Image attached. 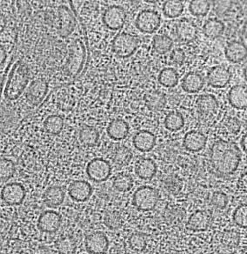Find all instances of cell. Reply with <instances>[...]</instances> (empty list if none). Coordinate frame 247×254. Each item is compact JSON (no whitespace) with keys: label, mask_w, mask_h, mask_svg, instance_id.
<instances>
[{"label":"cell","mask_w":247,"mask_h":254,"mask_svg":"<svg viewBox=\"0 0 247 254\" xmlns=\"http://www.w3.org/2000/svg\"><path fill=\"white\" fill-rule=\"evenodd\" d=\"M86 173L89 178L95 182H103L107 180L112 173V167L106 159H92L86 167Z\"/></svg>","instance_id":"8"},{"label":"cell","mask_w":247,"mask_h":254,"mask_svg":"<svg viewBox=\"0 0 247 254\" xmlns=\"http://www.w3.org/2000/svg\"><path fill=\"white\" fill-rule=\"evenodd\" d=\"M138 47V39L137 37L127 32H120L117 34L112 44L113 53L120 58L131 57Z\"/></svg>","instance_id":"5"},{"label":"cell","mask_w":247,"mask_h":254,"mask_svg":"<svg viewBox=\"0 0 247 254\" xmlns=\"http://www.w3.org/2000/svg\"><path fill=\"white\" fill-rule=\"evenodd\" d=\"M247 206L246 204L238 206L235 211L233 212V222L236 224L237 226L247 228Z\"/></svg>","instance_id":"42"},{"label":"cell","mask_w":247,"mask_h":254,"mask_svg":"<svg viewBox=\"0 0 247 254\" xmlns=\"http://www.w3.org/2000/svg\"><path fill=\"white\" fill-rule=\"evenodd\" d=\"M225 55L230 62H241L247 58V46L239 41H232L226 46Z\"/></svg>","instance_id":"21"},{"label":"cell","mask_w":247,"mask_h":254,"mask_svg":"<svg viewBox=\"0 0 247 254\" xmlns=\"http://www.w3.org/2000/svg\"><path fill=\"white\" fill-rule=\"evenodd\" d=\"M198 27L193 22L189 19H180L176 25L177 38L183 43H190L194 41L198 36Z\"/></svg>","instance_id":"13"},{"label":"cell","mask_w":247,"mask_h":254,"mask_svg":"<svg viewBox=\"0 0 247 254\" xmlns=\"http://www.w3.org/2000/svg\"><path fill=\"white\" fill-rule=\"evenodd\" d=\"M212 204L215 208L223 210L226 208L228 205V198L224 192L221 191H216L212 194L211 198Z\"/></svg>","instance_id":"44"},{"label":"cell","mask_w":247,"mask_h":254,"mask_svg":"<svg viewBox=\"0 0 247 254\" xmlns=\"http://www.w3.org/2000/svg\"><path fill=\"white\" fill-rule=\"evenodd\" d=\"M16 167L12 160L0 159V180H8L14 175Z\"/></svg>","instance_id":"39"},{"label":"cell","mask_w":247,"mask_h":254,"mask_svg":"<svg viewBox=\"0 0 247 254\" xmlns=\"http://www.w3.org/2000/svg\"><path fill=\"white\" fill-rule=\"evenodd\" d=\"M147 3H152V4H155V1H146Z\"/></svg>","instance_id":"51"},{"label":"cell","mask_w":247,"mask_h":254,"mask_svg":"<svg viewBox=\"0 0 247 254\" xmlns=\"http://www.w3.org/2000/svg\"><path fill=\"white\" fill-rule=\"evenodd\" d=\"M56 248L60 254H73L77 245L71 237H63L57 241Z\"/></svg>","instance_id":"38"},{"label":"cell","mask_w":247,"mask_h":254,"mask_svg":"<svg viewBox=\"0 0 247 254\" xmlns=\"http://www.w3.org/2000/svg\"><path fill=\"white\" fill-rule=\"evenodd\" d=\"M173 40L167 35H157L153 38L152 46L156 53L165 54L173 47Z\"/></svg>","instance_id":"35"},{"label":"cell","mask_w":247,"mask_h":254,"mask_svg":"<svg viewBox=\"0 0 247 254\" xmlns=\"http://www.w3.org/2000/svg\"><path fill=\"white\" fill-rule=\"evenodd\" d=\"M212 217L205 211L193 212L188 219L187 227L193 232H204L211 225Z\"/></svg>","instance_id":"18"},{"label":"cell","mask_w":247,"mask_h":254,"mask_svg":"<svg viewBox=\"0 0 247 254\" xmlns=\"http://www.w3.org/2000/svg\"><path fill=\"white\" fill-rule=\"evenodd\" d=\"M109 247V240L106 234L101 232L91 233L85 239L86 250L92 254H102L106 253Z\"/></svg>","instance_id":"12"},{"label":"cell","mask_w":247,"mask_h":254,"mask_svg":"<svg viewBox=\"0 0 247 254\" xmlns=\"http://www.w3.org/2000/svg\"><path fill=\"white\" fill-rule=\"evenodd\" d=\"M106 131H107L108 136L112 139L120 141L127 137L128 133H129V126H128L127 122H125L124 120L118 119V120H114L112 122H110Z\"/></svg>","instance_id":"20"},{"label":"cell","mask_w":247,"mask_h":254,"mask_svg":"<svg viewBox=\"0 0 247 254\" xmlns=\"http://www.w3.org/2000/svg\"><path fill=\"white\" fill-rule=\"evenodd\" d=\"M132 159V152L125 146H120L117 149L113 156V161L120 166H125L131 163Z\"/></svg>","instance_id":"37"},{"label":"cell","mask_w":247,"mask_h":254,"mask_svg":"<svg viewBox=\"0 0 247 254\" xmlns=\"http://www.w3.org/2000/svg\"><path fill=\"white\" fill-rule=\"evenodd\" d=\"M86 60V48L81 39H75L69 48V57L64 65L65 73L71 78H77L81 73Z\"/></svg>","instance_id":"3"},{"label":"cell","mask_w":247,"mask_h":254,"mask_svg":"<svg viewBox=\"0 0 247 254\" xmlns=\"http://www.w3.org/2000/svg\"><path fill=\"white\" fill-rule=\"evenodd\" d=\"M99 139V131L94 127L85 126L79 131V140L84 145L92 146L98 143Z\"/></svg>","instance_id":"32"},{"label":"cell","mask_w":247,"mask_h":254,"mask_svg":"<svg viewBox=\"0 0 247 254\" xmlns=\"http://www.w3.org/2000/svg\"><path fill=\"white\" fill-rule=\"evenodd\" d=\"M48 92V85L44 79H37L30 85L26 98L32 106H39L46 98Z\"/></svg>","instance_id":"16"},{"label":"cell","mask_w":247,"mask_h":254,"mask_svg":"<svg viewBox=\"0 0 247 254\" xmlns=\"http://www.w3.org/2000/svg\"><path fill=\"white\" fill-rule=\"evenodd\" d=\"M159 200V191L149 186L138 187L133 195V205L142 212L153 210L158 205Z\"/></svg>","instance_id":"4"},{"label":"cell","mask_w":247,"mask_h":254,"mask_svg":"<svg viewBox=\"0 0 247 254\" xmlns=\"http://www.w3.org/2000/svg\"><path fill=\"white\" fill-rule=\"evenodd\" d=\"M59 15V30L58 32L61 38H67L74 32L77 21L72 11L65 5L58 8Z\"/></svg>","instance_id":"9"},{"label":"cell","mask_w":247,"mask_h":254,"mask_svg":"<svg viewBox=\"0 0 247 254\" xmlns=\"http://www.w3.org/2000/svg\"><path fill=\"white\" fill-rule=\"evenodd\" d=\"M165 187H166L168 192L173 193V194H177L181 188V183H180V180L177 177L167 178L165 181Z\"/></svg>","instance_id":"45"},{"label":"cell","mask_w":247,"mask_h":254,"mask_svg":"<svg viewBox=\"0 0 247 254\" xmlns=\"http://www.w3.org/2000/svg\"><path fill=\"white\" fill-rule=\"evenodd\" d=\"M196 108L204 120H208L218 113L219 104L215 96L207 93L198 97L196 101Z\"/></svg>","instance_id":"11"},{"label":"cell","mask_w":247,"mask_h":254,"mask_svg":"<svg viewBox=\"0 0 247 254\" xmlns=\"http://www.w3.org/2000/svg\"><path fill=\"white\" fill-rule=\"evenodd\" d=\"M44 128L49 134H60L64 128V120L60 115H50L45 120Z\"/></svg>","instance_id":"29"},{"label":"cell","mask_w":247,"mask_h":254,"mask_svg":"<svg viewBox=\"0 0 247 254\" xmlns=\"http://www.w3.org/2000/svg\"><path fill=\"white\" fill-rule=\"evenodd\" d=\"M26 195L25 188L20 183L13 182L4 186L1 191V198L3 201L9 205H21Z\"/></svg>","instance_id":"10"},{"label":"cell","mask_w":247,"mask_h":254,"mask_svg":"<svg viewBox=\"0 0 247 254\" xmlns=\"http://www.w3.org/2000/svg\"><path fill=\"white\" fill-rule=\"evenodd\" d=\"M5 27H6V19L4 15L0 13V33L4 32Z\"/></svg>","instance_id":"49"},{"label":"cell","mask_w":247,"mask_h":254,"mask_svg":"<svg viewBox=\"0 0 247 254\" xmlns=\"http://www.w3.org/2000/svg\"><path fill=\"white\" fill-rule=\"evenodd\" d=\"M240 145H241V148H242L244 152H247V135H244L242 138H241Z\"/></svg>","instance_id":"50"},{"label":"cell","mask_w":247,"mask_h":254,"mask_svg":"<svg viewBox=\"0 0 247 254\" xmlns=\"http://www.w3.org/2000/svg\"><path fill=\"white\" fill-rule=\"evenodd\" d=\"M185 60V54L181 49H174L170 54V61L173 64H182Z\"/></svg>","instance_id":"47"},{"label":"cell","mask_w":247,"mask_h":254,"mask_svg":"<svg viewBox=\"0 0 247 254\" xmlns=\"http://www.w3.org/2000/svg\"><path fill=\"white\" fill-rule=\"evenodd\" d=\"M29 82V69L24 61L15 64L9 74L4 95L9 100H16L25 92Z\"/></svg>","instance_id":"2"},{"label":"cell","mask_w":247,"mask_h":254,"mask_svg":"<svg viewBox=\"0 0 247 254\" xmlns=\"http://www.w3.org/2000/svg\"><path fill=\"white\" fill-rule=\"evenodd\" d=\"M159 84L166 88H173L179 82V76L173 68H165L159 72L158 77Z\"/></svg>","instance_id":"30"},{"label":"cell","mask_w":247,"mask_h":254,"mask_svg":"<svg viewBox=\"0 0 247 254\" xmlns=\"http://www.w3.org/2000/svg\"><path fill=\"white\" fill-rule=\"evenodd\" d=\"M65 194L61 187L53 186L46 189L44 193V202L48 207L55 208L63 204Z\"/></svg>","instance_id":"24"},{"label":"cell","mask_w":247,"mask_h":254,"mask_svg":"<svg viewBox=\"0 0 247 254\" xmlns=\"http://www.w3.org/2000/svg\"><path fill=\"white\" fill-rule=\"evenodd\" d=\"M92 194V186L85 180H76L69 187V195L75 201H86Z\"/></svg>","instance_id":"17"},{"label":"cell","mask_w":247,"mask_h":254,"mask_svg":"<svg viewBox=\"0 0 247 254\" xmlns=\"http://www.w3.org/2000/svg\"><path fill=\"white\" fill-rule=\"evenodd\" d=\"M155 135L148 131H138L133 138L135 148L140 152H150L155 146Z\"/></svg>","instance_id":"22"},{"label":"cell","mask_w":247,"mask_h":254,"mask_svg":"<svg viewBox=\"0 0 247 254\" xmlns=\"http://www.w3.org/2000/svg\"><path fill=\"white\" fill-rule=\"evenodd\" d=\"M163 14L168 18H179L183 13L184 4L181 1H166L163 4Z\"/></svg>","instance_id":"31"},{"label":"cell","mask_w":247,"mask_h":254,"mask_svg":"<svg viewBox=\"0 0 247 254\" xmlns=\"http://www.w3.org/2000/svg\"><path fill=\"white\" fill-rule=\"evenodd\" d=\"M130 247L135 251L145 250V247H147V238L145 233H136L131 234L129 239Z\"/></svg>","instance_id":"40"},{"label":"cell","mask_w":247,"mask_h":254,"mask_svg":"<svg viewBox=\"0 0 247 254\" xmlns=\"http://www.w3.org/2000/svg\"><path fill=\"white\" fill-rule=\"evenodd\" d=\"M113 187L119 191H128L133 187V179L128 173H119L113 180Z\"/></svg>","instance_id":"33"},{"label":"cell","mask_w":247,"mask_h":254,"mask_svg":"<svg viewBox=\"0 0 247 254\" xmlns=\"http://www.w3.org/2000/svg\"><path fill=\"white\" fill-rule=\"evenodd\" d=\"M185 209L181 207H171L166 211L165 219L169 223L179 222L185 216Z\"/></svg>","instance_id":"43"},{"label":"cell","mask_w":247,"mask_h":254,"mask_svg":"<svg viewBox=\"0 0 247 254\" xmlns=\"http://www.w3.org/2000/svg\"><path fill=\"white\" fill-rule=\"evenodd\" d=\"M225 32V25L217 18H211L205 22L203 27V33L208 39H215L219 38Z\"/></svg>","instance_id":"27"},{"label":"cell","mask_w":247,"mask_h":254,"mask_svg":"<svg viewBox=\"0 0 247 254\" xmlns=\"http://www.w3.org/2000/svg\"><path fill=\"white\" fill-rule=\"evenodd\" d=\"M211 4L206 0H194L191 1L189 6L190 12L196 17H205L208 14Z\"/></svg>","instance_id":"36"},{"label":"cell","mask_w":247,"mask_h":254,"mask_svg":"<svg viewBox=\"0 0 247 254\" xmlns=\"http://www.w3.org/2000/svg\"><path fill=\"white\" fill-rule=\"evenodd\" d=\"M205 85L204 78L197 72H190L184 77L182 89L188 93H197L200 92Z\"/></svg>","instance_id":"25"},{"label":"cell","mask_w":247,"mask_h":254,"mask_svg":"<svg viewBox=\"0 0 247 254\" xmlns=\"http://www.w3.org/2000/svg\"><path fill=\"white\" fill-rule=\"evenodd\" d=\"M7 58V54H6V51L4 48V46L0 45V66L5 62V60Z\"/></svg>","instance_id":"48"},{"label":"cell","mask_w":247,"mask_h":254,"mask_svg":"<svg viewBox=\"0 0 247 254\" xmlns=\"http://www.w3.org/2000/svg\"><path fill=\"white\" fill-rule=\"evenodd\" d=\"M212 169L221 177L229 176L238 169L241 161V152L233 142L218 140L210 151Z\"/></svg>","instance_id":"1"},{"label":"cell","mask_w":247,"mask_h":254,"mask_svg":"<svg viewBox=\"0 0 247 254\" xmlns=\"http://www.w3.org/2000/svg\"><path fill=\"white\" fill-rule=\"evenodd\" d=\"M225 127L226 131L232 134H237L240 131V124L239 120L235 118H229L225 122Z\"/></svg>","instance_id":"46"},{"label":"cell","mask_w":247,"mask_h":254,"mask_svg":"<svg viewBox=\"0 0 247 254\" xmlns=\"http://www.w3.org/2000/svg\"><path fill=\"white\" fill-rule=\"evenodd\" d=\"M145 101L149 109L157 112L166 107V97L164 92L154 91L145 95Z\"/></svg>","instance_id":"28"},{"label":"cell","mask_w":247,"mask_h":254,"mask_svg":"<svg viewBox=\"0 0 247 254\" xmlns=\"http://www.w3.org/2000/svg\"><path fill=\"white\" fill-rule=\"evenodd\" d=\"M184 124L185 121L183 116L178 112L168 113L165 119V127L169 131H180L184 127Z\"/></svg>","instance_id":"34"},{"label":"cell","mask_w":247,"mask_h":254,"mask_svg":"<svg viewBox=\"0 0 247 254\" xmlns=\"http://www.w3.org/2000/svg\"><path fill=\"white\" fill-rule=\"evenodd\" d=\"M183 145L190 152H199L206 145V137L200 131H189L184 138Z\"/></svg>","instance_id":"19"},{"label":"cell","mask_w":247,"mask_h":254,"mask_svg":"<svg viewBox=\"0 0 247 254\" xmlns=\"http://www.w3.org/2000/svg\"><path fill=\"white\" fill-rule=\"evenodd\" d=\"M127 15L124 9L118 5L107 8L103 14V23L112 31H118L123 27L126 22Z\"/></svg>","instance_id":"7"},{"label":"cell","mask_w":247,"mask_h":254,"mask_svg":"<svg viewBox=\"0 0 247 254\" xmlns=\"http://www.w3.org/2000/svg\"><path fill=\"white\" fill-rule=\"evenodd\" d=\"M136 173L143 180H151L157 173V166L152 159L148 158L139 159L135 167Z\"/></svg>","instance_id":"26"},{"label":"cell","mask_w":247,"mask_h":254,"mask_svg":"<svg viewBox=\"0 0 247 254\" xmlns=\"http://www.w3.org/2000/svg\"><path fill=\"white\" fill-rule=\"evenodd\" d=\"M61 226V217L60 214L53 211L43 212L39 216L38 226L43 233H53L60 229Z\"/></svg>","instance_id":"14"},{"label":"cell","mask_w":247,"mask_h":254,"mask_svg":"<svg viewBox=\"0 0 247 254\" xmlns=\"http://www.w3.org/2000/svg\"><path fill=\"white\" fill-rule=\"evenodd\" d=\"M104 223L109 229H119L122 226V217L119 212H106Z\"/></svg>","instance_id":"41"},{"label":"cell","mask_w":247,"mask_h":254,"mask_svg":"<svg viewBox=\"0 0 247 254\" xmlns=\"http://www.w3.org/2000/svg\"><path fill=\"white\" fill-rule=\"evenodd\" d=\"M229 103L236 109L247 108V87L245 85H234L228 92Z\"/></svg>","instance_id":"23"},{"label":"cell","mask_w":247,"mask_h":254,"mask_svg":"<svg viewBox=\"0 0 247 254\" xmlns=\"http://www.w3.org/2000/svg\"><path fill=\"white\" fill-rule=\"evenodd\" d=\"M232 74L228 69L224 66L212 68L207 74L209 85L213 88H224L230 83Z\"/></svg>","instance_id":"15"},{"label":"cell","mask_w":247,"mask_h":254,"mask_svg":"<svg viewBox=\"0 0 247 254\" xmlns=\"http://www.w3.org/2000/svg\"><path fill=\"white\" fill-rule=\"evenodd\" d=\"M136 27L143 33H153L161 25V17L153 10H144L139 12L135 22Z\"/></svg>","instance_id":"6"}]
</instances>
